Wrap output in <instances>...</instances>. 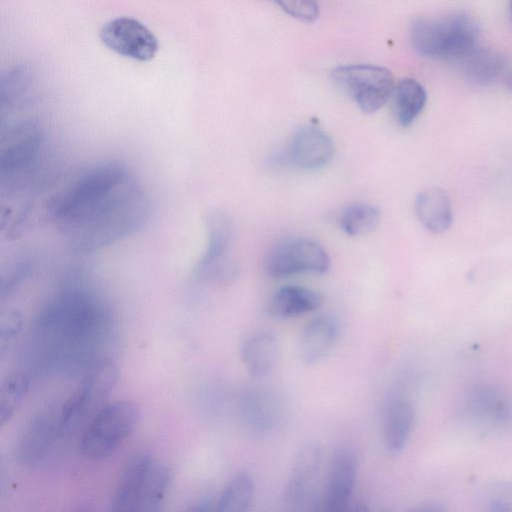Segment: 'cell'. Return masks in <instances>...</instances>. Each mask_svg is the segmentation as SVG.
Instances as JSON below:
<instances>
[{
    "label": "cell",
    "mask_w": 512,
    "mask_h": 512,
    "mask_svg": "<svg viewBox=\"0 0 512 512\" xmlns=\"http://www.w3.org/2000/svg\"><path fill=\"white\" fill-rule=\"evenodd\" d=\"M414 210L420 223L435 234L446 232L453 221L450 198L441 188L420 192L415 199Z\"/></svg>",
    "instance_id": "obj_20"
},
{
    "label": "cell",
    "mask_w": 512,
    "mask_h": 512,
    "mask_svg": "<svg viewBox=\"0 0 512 512\" xmlns=\"http://www.w3.org/2000/svg\"><path fill=\"white\" fill-rule=\"evenodd\" d=\"M241 417L248 430L254 433L270 432L282 417L281 401L267 390H253L242 401Z\"/></svg>",
    "instance_id": "obj_19"
},
{
    "label": "cell",
    "mask_w": 512,
    "mask_h": 512,
    "mask_svg": "<svg viewBox=\"0 0 512 512\" xmlns=\"http://www.w3.org/2000/svg\"><path fill=\"white\" fill-rule=\"evenodd\" d=\"M323 450L316 442L301 447L295 457L285 489V499L295 510H316L322 506L320 490Z\"/></svg>",
    "instance_id": "obj_9"
},
{
    "label": "cell",
    "mask_w": 512,
    "mask_h": 512,
    "mask_svg": "<svg viewBox=\"0 0 512 512\" xmlns=\"http://www.w3.org/2000/svg\"><path fill=\"white\" fill-rule=\"evenodd\" d=\"M47 213L75 251L105 248L143 227L150 201L137 176L119 161L89 166L59 188Z\"/></svg>",
    "instance_id": "obj_1"
},
{
    "label": "cell",
    "mask_w": 512,
    "mask_h": 512,
    "mask_svg": "<svg viewBox=\"0 0 512 512\" xmlns=\"http://www.w3.org/2000/svg\"><path fill=\"white\" fill-rule=\"evenodd\" d=\"M338 337V325L329 315H319L310 320L302 329L298 352L306 365L322 361L333 348Z\"/></svg>",
    "instance_id": "obj_16"
},
{
    "label": "cell",
    "mask_w": 512,
    "mask_h": 512,
    "mask_svg": "<svg viewBox=\"0 0 512 512\" xmlns=\"http://www.w3.org/2000/svg\"><path fill=\"white\" fill-rule=\"evenodd\" d=\"M205 223L206 245L193 267L192 278L198 284H230L238 275V268L229 258L232 220L226 213L214 211L208 214Z\"/></svg>",
    "instance_id": "obj_7"
},
{
    "label": "cell",
    "mask_w": 512,
    "mask_h": 512,
    "mask_svg": "<svg viewBox=\"0 0 512 512\" xmlns=\"http://www.w3.org/2000/svg\"><path fill=\"white\" fill-rule=\"evenodd\" d=\"M254 481L247 472L235 474L216 499V510L242 512L249 509L254 497Z\"/></svg>",
    "instance_id": "obj_23"
},
{
    "label": "cell",
    "mask_w": 512,
    "mask_h": 512,
    "mask_svg": "<svg viewBox=\"0 0 512 512\" xmlns=\"http://www.w3.org/2000/svg\"><path fill=\"white\" fill-rule=\"evenodd\" d=\"M240 355L248 373L262 378L277 366L281 356V344L273 332L259 331L244 340Z\"/></svg>",
    "instance_id": "obj_17"
},
{
    "label": "cell",
    "mask_w": 512,
    "mask_h": 512,
    "mask_svg": "<svg viewBox=\"0 0 512 512\" xmlns=\"http://www.w3.org/2000/svg\"><path fill=\"white\" fill-rule=\"evenodd\" d=\"M139 416L137 405L130 401H116L103 406L81 436V454L92 460L107 458L132 433Z\"/></svg>",
    "instance_id": "obj_6"
},
{
    "label": "cell",
    "mask_w": 512,
    "mask_h": 512,
    "mask_svg": "<svg viewBox=\"0 0 512 512\" xmlns=\"http://www.w3.org/2000/svg\"><path fill=\"white\" fill-rule=\"evenodd\" d=\"M334 151L332 138L318 125L310 124L299 129L274 160L282 166L315 170L329 163Z\"/></svg>",
    "instance_id": "obj_12"
},
{
    "label": "cell",
    "mask_w": 512,
    "mask_h": 512,
    "mask_svg": "<svg viewBox=\"0 0 512 512\" xmlns=\"http://www.w3.org/2000/svg\"><path fill=\"white\" fill-rule=\"evenodd\" d=\"M66 430L63 403H51L41 408L20 434L15 453L17 461L25 466L39 463Z\"/></svg>",
    "instance_id": "obj_10"
},
{
    "label": "cell",
    "mask_w": 512,
    "mask_h": 512,
    "mask_svg": "<svg viewBox=\"0 0 512 512\" xmlns=\"http://www.w3.org/2000/svg\"><path fill=\"white\" fill-rule=\"evenodd\" d=\"M394 113L398 124L409 127L425 107L427 95L415 79L405 78L394 89Z\"/></svg>",
    "instance_id": "obj_22"
},
{
    "label": "cell",
    "mask_w": 512,
    "mask_h": 512,
    "mask_svg": "<svg viewBox=\"0 0 512 512\" xmlns=\"http://www.w3.org/2000/svg\"><path fill=\"white\" fill-rule=\"evenodd\" d=\"M30 380L22 372L7 375L0 386V424H7L28 393Z\"/></svg>",
    "instance_id": "obj_26"
},
{
    "label": "cell",
    "mask_w": 512,
    "mask_h": 512,
    "mask_svg": "<svg viewBox=\"0 0 512 512\" xmlns=\"http://www.w3.org/2000/svg\"><path fill=\"white\" fill-rule=\"evenodd\" d=\"M331 78L365 113L378 111L395 89L392 73L376 65L341 66L332 71Z\"/></svg>",
    "instance_id": "obj_8"
},
{
    "label": "cell",
    "mask_w": 512,
    "mask_h": 512,
    "mask_svg": "<svg viewBox=\"0 0 512 512\" xmlns=\"http://www.w3.org/2000/svg\"><path fill=\"white\" fill-rule=\"evenodd\" d=\"M45 134L38 120L27 118L2 128L0 181L2 194L16 196L36 181L44 153Z\"/></svg>",
    "instance_id": "obj_3"
},
{
    "label": "cell",
    "mask_w": 512,
    "mask_h": 512,
    "mask_svg": "<svg viewBox=\"0 0 512 512\" xmlns=\"http://www.w3.org/2000/svg\"><path fill=\"white\" fill-rule=\"evenodd\" d=\"M412 405L405 400H395L387 408L384 419V443L391 453H399L406 446L414 424Z\"/></svg>",
    "instance_id": "obj_21"
},
{
    "label": "cell",
    "mask_w": 512,
    "mask_h": 512,
    "mask_svg": "<svg viewBox=\"0 0 512 512\" xmlns=\"http://www.w3.org/2000/svg\"><path fill=\"white\" fill-rule=\"evenodd\" d=\"M380 219L381 212L378 207L367 203H354L340 212L338 223L347 235L361 236L373 231Z\"/></svg>",
    "instance_id": "obj_25"
},
{
    "label": "cell",
    "mask_w": 512,
    "mask_h": 512,
    "mask_svg": "<svg viewBox=\"0 0 512 512\" xmlns=\"http://www.w3.org/2000/svg\"><path fill=\"white\" fill-rule=\"evenodd\" d=\"M507 86L512 91V74L509 76L507 80Z\"/></svg>",
    "instance_id": "obj_30"
},
{
    "label": "cell",
    "mask_w": 512,
    "mask_h": 512,
    "mask_svg": "<svg viewBox=\"0 0 512 512\" xmlns=\"http://www.w3.org/2000/svg\"><path fill=\"white\" fill-rule=\"evenodd\" d=\"M478 35L477 23L466 14L419 18L411 27L414 49L431 59L460 60L476 48Z\"/></svg>",
    "instance_id": "obj_5"
},
{
    "label": "cell",
    "mask_w": 512,
    "mask_h": 512,
    "mask_svg": "<svg viewBox=\"0 0 512 512\" xmlns=\"http://www.w3.org/2000/svg\"><path fill=\"white\" fill-rule=\"evenodd\" d=\"M358 468V455L351 446L340 445L334 450L324 482L322 509L329 512L348 509Z\"/></svg>",
    "instance_id": "obj_14"
},
{
    "label": "cell",
    "mask_w": 512,
    "mask_h": 512,
    "mask_svg": "<svg viewBox=\"0 0 512 512\" xmlns=\"http://www.w3.org/2000/svg\"><path fill=\"white\" fill-rule=\"evenodd\" d=\"M23 327L21 313L14 309L1 312L0 315V353H5L10 343L20 333Z\"/></svg>",
    "instance_id": "obj_27"
},
{
    "label": "cell",
    "mask_w": 512,
    "mask_h": 512,
    "mask_svg": "<svg viewBox=\"0 0 512 512\" xmlns=\"http://www.w3.org/2000/svg\"><path fill=\"white\" fill-rule=\"evenodd\" d=\"M173 470L151 454L138 453L126 464L112 495L114 511H159L173 483Z\"/></svg>",
    "instance_id": "obj_4"
},
{
    "label": "cell",
    "mask_w": 512,
    "mask_h": 512,
    "mask_svg": "<svg viewBox=\"0 0 512 512\" xmlns=\"http://www.w3.org/2000/svg\"><path fill=\"white\" fill-rule=\"evenodd\" d=\"M322 304L323 295L319 291L286 285L273 293L268 303V312L277 319H291L313 312Z\"/></svg>",
    "instance_id": "obj_18"
},
{
    "label": "cell",
    "mask_w": 512,
    "mask_h": 512,
    "mask_svg": "<svg viewBox=\"0 0 512 512\" xmlns=\"http://www.w3.org/2000/svg\"><path fill=\"white\" fill-rule=\"evenodd\" d=\"M110 324L103 300L83 284L63 287L42 308L36 320L43 336L73 346L92 343Z\"/></svg>",
    "instance_id": "obj_2"
},
{
    "label": "cell",
    "mask_w": 512,
    "mask_h": 512,
    "mask_svg": "<svg viewBox=\"0 0 512 512\" xmlns=\"http://www.w3.org/2000/svg\"><path fill=\"white\" fill-rule=\"evenodd\" d=\"M100 39L112 51L138 61H149L158 51L155 35L131 17H119L104 24Z\"/></svg>",
    "instance_id": "obj_13"
},
{
    "label": "cell",
    "mask_w": 512,
    "mask_h": 512,
    "mask_svg": "<svg viewBox=\"0 0 512 512\" xmlns=\"http://www.w3.org/2000/svg\"><path fill=\"white\" fill-rule=\"evenodd\" d=\"M458 62L467 78L480 84L493 81L504 66L503 58L498 53L477 47Z\"/></svg>",
    "instance_id": "obj_24"
},
{
    "label": "cell",
    "mask_w": 512,
    "mask_h": 512,
    "mask_svg": "<svg viewBox=\"0 0 512 512\" xmlns=\"http://www.w3.org/2000/svg\"><path fill=\"white\" fill-rule=\"evenodd\" d=\"M510 8H511V11H512V0H511V2H510Z\"/></svg>",
    "instance_id": "obj_31"
},
{
    "label": "cell",
    "mask_w": 512,
    "mask_h": 512,
    "mask_svg": "<svg viewBox=\"0 0 512 512\" xmlns=\"http://www.w3.org/2000/svg\"><path fill=\"white\" fill-rule=\"evenodd\" d=\"M117 379V367L110 359H100L91 365L79 391L64 402L71 426L107 397Z\"/></svg>",
    "instance_id": "obj_15"
},
{
    "label": "cell",
    "mask_w": 512,
    "mask_h": 512,
    "mask_svg": "<svg viewBox=\"0 0 512 512\" xmlns=\"http://www.w3.org/2000/svg\"><path fill=\"white\" fill-rule=\"evenodd\" d=\"M330 266L325 249L317 242L295 238L277 244L265 260L267 273L284 278L300 273L323 274Z\"/></svg>",
    "instance_id": "obj_11"
},
{
    "label": "cell",
    "mask_w": 512,
    "mask_h": 512,
    "mask_svg": "<svg viewBox=\"0 0 512 512\" xmlns=\"http://www.w3.org/2000/svg\"><path fill=\"white\" fill-rule=\"evenodd\" d=\"M29 269L28 262L20 261L2 272L0 281L1 300L9 296L21 284L28 275Z\"/></svg>",
    "instance_id": "obj_29"
},
{
    "label": "cell",
    "mask_w": 512,
    "mask_h": 512,
    "mask_svg": "<svg viewBox=\"0 0 512 512\" xmlns=\"http://www.w3.org/2000/svg\"><path fill=\"white\" fill-rule=\"evenodd\" d=\"M290 16L303 21L313 22L319 13L317 0H273Z\"/></svg>",
    "instance_id": "obj_28"
}]
</instances>
